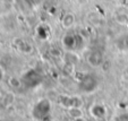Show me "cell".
I'll return each mask as SVG.
<instances>
[{
    "label": "cell",
    "mask_w": 128,
    "mask_h": 121,
    "mask_svg": "<svg viewBox=\"0 0 128 121\" xmlns=\"http://www.w3.org/2000/svg\"><path fill=\"white\" fill-rule=\"evenodd\" d=\"M116 22L120 25H127L128 24V15L120 12L116 16Z\"/></svg>",
    "instance_id": "obj_13"
},
{
    "label": "cell",
    "mask_w": 128,
    "mask_h": 121,
    "mask_svg": "<svg viewBox=\"0 0 128 121\" xmlns=\"http://www.w3.org/2000/svg\"><path fill=\"white\" fill-rule=\"evenodd\" d=\"M114 121H128V113L127 112H124L120 113L114 118Z\"/></svg>",
    "instance_id": "obj_14"
},
{
    "label": "cell",
    "mask_w": 128,
    "mask_h": 121,
    "mask_svg": "<svg viewBox=\"0 0 128 121\" xmlns=\"http://www.w3.org/2000/svg\"><path fill=\"white\" fill-rule=\"evenodd\" d=\"M51 112V102L49 99H41L36 102L32 110V116L35 120L43 121Z\"/></svg>",
    "instance_id": "obj_2"
},
{
    "label": "cell",
    "mask_w": 128,
    "mask_h": 121,
    "mask_svg": "<svg viewBox=\"0 0 128 121\" xmlns=\"http://www.w3.org/2000/svg\"><path fill=\"white\" fill-rule=\"evenodd\" d=\"M17 48L20 49L22 52H24V53H30L32 51V45L28 43H26V42L22 41V40H20V44H18V46Z\"/></svg>",
    "instance_id": "obj_12"
},
{
    "label": "cell",
    "mask_w": 128,
    "mask_h": 121,
    "mask_svg": "<svg viewBox=\"0 0 128 121\" xmlns=\"http://www.w3.org/2000/svg\"><path fill=\"white\" fill-rule=\"evenodd\" d=\"M117 45H118V48L120 50L128 51V33L124 34V35H121L119 37L118 41H117Z\"/></svg>",
    "instance_id": "obj_10"
},
{
    "label": "cell",
    "mask_w": 128,
    "mask_h": 121,
    "mask_svg": "<svg viewBox=\"0 0 128 121\" xmlns=\"http://www.w3.org/2000/svg\"><path fill=\"white\" fill-rule=\"evenodd\" d=\"M62 46L68 51H74L80 49L84 44V39L80 34L76 33H67L62 36L61 40Z\"/></svg>",
    "instance_id": "obj_4"
},
{
    "label": "cell",
    "mask_w": 128,
    "mask_h": 121,
    "mask_svg": "<svg viewBox=\"0 0 128 121\" xmlns=\"http://www.w3.org/2000/svg\"><path fill=\"white\" fill-rule=\"evenodd\" d=\"M20 82H22V84L24 85L26 88H34L42 84V82H43V76L36 70V69L31 68V69L26 70L23 74L22 78H20Z\"/></svg>",
    "instance_id": "obj_3"
},
{
    "label": "cell",
    "mask_w": 128,
    "mask_h": 121,
    "mask_svg": "<svg viewBox=\"0 0 128 121\" xmlns=\"http://www.w3.org/2000/svg\"><path fill=\"white\" fill-rule=\"evenodd\" d=\"M36 32V35L39 37L40 40H46L49 36V29L46 28L44 25H39V26L36 27L35 29Z\"/></svg>",
    "instance_id": "obj_9"
},
{
    "label": "cell",
    "mask_w": 128,
    "mask_h": 121,
    "mask_svg": "<svg viewBox=\"0 0 128 121\" xmlns=\"http://www.w3.org/2000/svg\"><path fill=\"white\" fill-rule=\"evenodd\" d=\"M125 1H126V2H127V3H128V0H125Z\"/></svg>",
    "instance_id": "obj_17"
},
{
    "label": "cell",
    "mask_w": 128,
    "mask_h": 121,
    "mask_svg": "<svg viewBox=\"0 0 128 121\" xmlns=\"http://www.w3.org/2000/svg\"><path fill=\"white\" fill-rule=\"evenodd\" d=\"M68 113H69V116L72 117V119H75V120H80V119H82V117H83V111L80 107L68 109Z\"/></svg>",
    "instance_id": "obj_11"
},
{
    "label": "cell",
    "mask_w": 128,
    "mask_h": 121,
    "mask_svg": "<svg viewBox=\"0 0 128 121\" xmlns=\"http://www.w3.org/2000/svg\"><path fill=\"white\" fill-rule=\"evenodd\" d=\"M59 104L64 108H67V109H70V108H76V107H82L83 102L80 101V97L77 96H70V95H60L58 99Z\"/></svg>",
    "instance_id": "obj_5"
},
{
    "label": "cell",
    "mask_w": 128,
    "mask_h": 121,
    "mask_svg": "<svg viewBox=\"0 0 128 121\" xmlns=\"http://www.w3.org/2000/svg\"><path fill=\"white\" fill-rule=\"evenodd\" d=\"M75 20H76L75 15L72 14V12H67L61 18V26L66 29H69L75 25Z\"/></svg>",
    "instance_id": "obj_8"
},
{
    "label": "cell",
    "mask_w": 128,
    "mask_h": 121,
    "mask_svg": "<svg viewBox=\"0 0 128 121\" xmlns=\"http://www.w3.org/2000/svg\"><path fill=\"white\" fill-rule=\"evenodd\" d=\"M28 1H30V3H32L33 6H40L44 0H28Z\"/></svg>",
    "instance_id": "obj_15"
},
{
    "label": "cell",
    "mask_w": 128,
    "mask_h": 121,
    "mask_svg": "<svg viewBox=\"0 0 128 121\" xmlns=\"http://www.w3.org/2000/svg\"><path fill=\"white\" fill-rule=\"evenodd\" d=\"M90 113L95 119H103L106 114V109L103 104L95 103V104H93L90 108Z\"/></svg>",
    "instance_id": "obj_7"
},
{
    "label": "cell",
    "mask_w": 128,
    "mask_h": 121,
    "mask_svg": "<svg viewBox=\"0 0 128 121\" xmlns=\"http://www.w3.org/2000/svg\"><path fill=\"white\" fill-rule=\"evenodd\" d=\"M100 82L99 78L94 74H84L78 80V88L85 94L94 93L99 88Z\"/></svg>",
    "instance_id": "obj_1"
},
{
    "label": "cell",
    "mask_w": 128,
    "mask_h": 121,
    "mask_svg": "<svg viewBox=\"0 0 128 121\" xmlns=\"http://www.w3.org/2000/svg\"><path fill=\"white\" fill-rule=\"evenodd\" d=\"M4 78H5V71H4V69L1 67H0V84L2 83Z\"/></svg>",
    "instance_id": "obj_16"
},
{
    "label": "cell",
    "mask_w": 128,
    "mask_h": 121,
    "mask_svg": "<svg viewBox=\"0 0 128 121\" xmlns=\"http://www.w3.org/2000/svg\"><path fill=\"white\" fill-rule=\"evenodd\" d=\"M86 60L91 67L98 68L103 63V53L100 50H93L87 54Z\"/></svg>",
    "instance_id": "obj_6"
}]
</instances>
